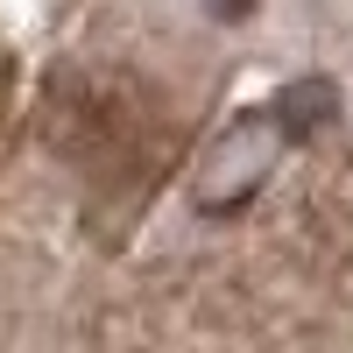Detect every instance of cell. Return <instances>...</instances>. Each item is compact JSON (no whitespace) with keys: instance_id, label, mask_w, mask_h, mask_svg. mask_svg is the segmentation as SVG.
<instances>
[{"instance_id":"6da1fadb","label":"cell","mask_w":353,"mask_h":353,"mask_svg":"<svg viewBox=\"0 0 353 353\" xmlns=\"http://www.w3.org/2000/svg\"><path fill=\"white\" fill-rule=\"evenodd\" d=\"M290 149V128H283V113L276 106H248L241 121H226L212 141H205V156H198V176H191V198H198V212H241V205L276 176Z\"/></svg>"},{"instance_id":"7a4b0ae2","label":"cell","mask_w":353,"mask_h":353,"mask_svg":"<svg viewBox=\"0 0 353 353\" xmlns=\"http://www.w3.org/2000/svg\"><path fill=\"white\" fill-rule=\"evenodd\" d=\"M269 106L283 113V128H290V141H304L311 128H325L332 113H339V92H332L325 78H304V85H290V92H276Z\"/></svg>"},{"instance_id":"3957f363","label":"cell","mask_w":353,"mask_h":353,"mask_svg":"<svg viewBox=\"0 0 353 353\" xmlns=\"http://www.w3.org/2000/svg\"><path fill=\"white\" fill-rule=\"evenodd\" d=\"M205 8H212L219 21H248V14H254V0H205Z\"/></svg>"}]
</instances>
